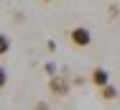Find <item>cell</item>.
Returning <instances> with one entry per match:
<instances>
[{
	"label": "cell",
	"mask_w": 120,
	"mask_h": 110,
	"mask_svg": "<svg viewBox=\"0 0 120 110\" xmlns=\"http://www.w3.org/2000/svg\"><path fill=\"white\" fill-rule=\"evenodd\" d=\"M69 39H72V44L79 46V49H82V46H87L90 41H92V36H90V31H87V28H74L72 33H69Z\"/></svg>",
	"instance_id": "1"
},
{
	"label": "cell",
	"mask_w": 120,
	"mask_h": 110,
	"mask_svg": "<svg viewBox=\"0 0 120 110\" xmlns=\"http://www.w3.org/2000/svg\"><path fill=\"white\" fill-rule=\"evenodd\" d=\"M49 90H51V95L64 97V95L69 92V82H67V79H61V77H54V79L49 82Z\"/></svg>",
	"instance_id": "2"
},
{
	"label": "cell",
	"mask_w": 120,
	"mask_h": 110,
	"mask_svg": "<svg viewBox=\"0 0 120 110\" xmlns=\"http://www.w3.org/2000/svg\"><path fill=\"white\" fill-rule=\"evenodd\" d=\"M92 82H95L97 87H102V90H105L107 85H110V74H107L102 67H97L95 72H92Z\"/></svg>",
	"instance_id": "3"
},
{
	"label": "cell",
	"mask_w": 120,
	"mask_h": 110,
	"mask_svg": "<svg viewBox=\"0 0 120 110\" xmlns=\"http://www.w3.org/2000/svg\"><path fill=\"white\" fill-rule=\"evenodd\" d=\"M102 97H105V100H115V97H118V90L112 87V85H107V87L102 90Z\"/></svg>",
	"instance_id": "4"
},
{
	"label": "cell",
	"mask_w": 120,
	"mask_h": 110,
	"mask_svg": "<svg viewBox=\"0 0 120 110\" xmlns=\"http://www.w3.org/2000/svg\"><path fill=\"white\" fill-rule=\"evenodd\" d=\"M8 49H10L8 36H5V33H0V56H5V54H8Z\"/></svg>",
	"instance_id": "5"
},
{
	"label": "cell",
	"mask_w": 120,
	"mask_h": 110,
	"mask_svg": "<svg viewBox=\"0 0 120 110\" xmlns=\"http://www.w3.org/2000/svg\"><path fill=\"white\" fill-rule=\"evenodd\" d=\"M5 82H8V74H5V69L0 67V87H5Z\"/></svg>",
	"instance_id": "6"
},
{
	"label": "cell",
	"mask_w": 120,
	"mask_h": 110,
	"mask_svg": "<svg viewBox=\"0 0 120 110\" xmlns=\"http://www.w3.org/2000/svg\"><path fill=\"white\" fill-rule=\"evenodd\" d=\"M33 110H49V105H46V102H36V108H33Z\"/></svg>",
	"instance_id": "7"
}]
</instances>
